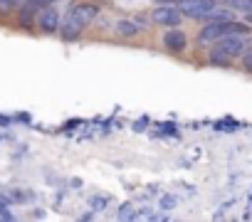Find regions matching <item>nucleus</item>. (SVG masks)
Listing matches in <instances>:
<instances>
[{
    "mask_svg": "<svg viewBox=\"0 0 252 222\" xmlns=\"http://www.w3.org/2000/svg\"><path fill=\"white\" fill-rule=\"evenodd\" d=\"M99 13H101V8L94 3V0H77V3H74L67 13H62V25H60V32H57V35H60L64 42L79 40V37L96 23Z\"/></svg>",
    "mask_w": 252,
    "mask_h": 222,
    "instance_id": "obj_1",
    "label": "nucleus"
},
{
    "mask_svg": "<svg viewBox=\"0 0 252 222\" xmlns=\"http://www.w3.org/2000/svg\"><path fill=\"white\" fill-rule=\"evenodd\" d=\"M245 50H247V35H222L220 40L213 42L208 59H210V64L230 67V62L237 59Z\"/></svg>",
    "mask_w": 252,
    "mask_h": 222,
    "instance_id": "obj_2",
    "label": "nucleus"
},
{
    "mask_svg": "<svg viewBox=\"0 0 252 222\" xmlns=\"http://www.w3.org/2000/svg\"><path fill=\"white\" fill-rule=\"evenodd\" d=\"M222 35H250V25L237 20H208L198 32V45H213Z\"/></svg>",
    "mask_w": 252,
    "mask_h": 222,
    "instance_id": "obj_3",
    "label": "nucleus"
},
{
    "mask_svg": "<svg viewBox=\"0 0 252 222\" xmlns=\"http://www.w3.org/2000/svg\"><path fill=\"white\" fill-rule=\"evenodd\" d=\"M218 5V0H178L176 8L183 13V18L190 20H208L210 10Z\"/></svg>",
    "mask_w": 252,
    "mask_h": 222,
    "instance_id": "obj_4",
    "label": "nucleus"
},
{
    "mask_svg": "<svg viewBox=\"0 0 252 222\" xmlns=\"http://www.w3.org/2000/svg\"><path fill=\"white\" fill-rule=\"evenodd\" d=\"M151 23L161 25V28H178L183 23V13L173 3H158L151 10Z\"/></svg>",
    "mask_w": 252,
    "mask_h": 222,
    "instance_id": "obj_5",
    "label": "nucleus"
},
{
    "mask_svg": "<svg viewBox=\"0 0 252 222\" xmlns=\"http://www.w3.org/2000/svg\"><path fill=\"white\" fill-rule=\"evenodd\" d=\"M60 25H62V10H60L57 5H45V8L37 13L35 28H37L42 35H57V32H60Z\"/></svg>",
    "mask_w": 252,
    "mask_h": 222,
    "instance_id": "obj_6",
    "label": "nucleus"
},
{
    "mask_svg": "<svg viewBox=\"0 0 252 222\" xmlns=\"http://www.w3.org/2000/svg\"><path fill=\"white\" fill-rule=\"evenodd\" d=\"M161 42H163V50L171 52V55H183L188 50V35L181 30V25L178 28H166Z\"/></svg>",
    "mask_w": 252,
    "mask_h": 222,
    "instance_id": "obj_7",
    "label": "nucleus"
},
{
    "mask_svg": "<svg viewBox=\"0 0 252 222\" xmlns=\"http://www.w3.org/2000/svg\"><path fill=\"white\" fill-rule=\"evenodd\" d=\"M42 8H45V5H42V0H23L20 8L15 10V15H18V25H20V28H25V30L35 28L37 13H40Z\"/></svg>",
    "mask_w": 252,
    "mask_h": 222,
    "instance_id": "obj_8",
    "label": "nucleus"
},
{
    "mask_svg": "<svg viewBox=\"0 0 252 222\" xmlns=\"http://www.w3.org/2000/svg\"><path fill=\"white\" fill-rule=\"evenodd\" d=\"M114 32L121 40H134V37H139L144 32V25L139 20H131V18H119L114 23Z\"/></svg>",
    "mask_w": 252,
    "mask_h": 222,
    "instance_id": "obj_9",
    "label": "nucleus"
},
{
    "mask_svg": "<svg viewBox=\"0 0 252 222\" xmlns=\"http://www.w3.org/2000/svg\"><path fill=\"white\" fill-rule=\"evenodd\" d=\"M222 5L230 8V10H240V13L252 15V0H222Z\"/></svg>",
    "mask_w": 252,
    "mask_h": 222,
    "instance_id": "obj_10",
    "label": "nucleus"
},
{
    "mask_svg": "<svg viewBox=\"0 0 252 222\" xmlns=\"http://www.w3.org/2000/svg\"><path fill=\"white\" fill-rule=\"evenodd\" d=\"M23 0H0V18L5 15H15V10L20 8Z\"/></svg>",
    "mask_w": 252,
    "mask_h": 222,
    "instance_id": "obj_11",
    "label": "nucleus"
},
{
    "mask_svg": "<svg viewBox=\"0 0 252 222\" xmlns=\"http://www.w3.org/2000/svg\"><path fill=\"white\" fill-rule=\"evenodd\" d=\"M240 59H242V69H245L247 74H252V47H247V50L240 55Z\"/></svg>",
    "mask_w": 252,
    "mask_h": 222,
    "instance_id": "obj_12",
    "label": "nucleus"
},
{
    "mask_svg": "<svg viewBox=\"0 0 252 222\" xmlns=\"http://www.w3.org/2000/svg\"><path fill=\"white\" fill-rule=\"evenodd\" d=\"M57 3H62V0H42V5H57Z\"/></svg>",
    "mask_w": 252,
    "mask_h": 222,
    "instance_id": "obj_13",
    "label": "nucleus"
}]
</instances>
